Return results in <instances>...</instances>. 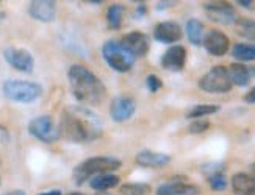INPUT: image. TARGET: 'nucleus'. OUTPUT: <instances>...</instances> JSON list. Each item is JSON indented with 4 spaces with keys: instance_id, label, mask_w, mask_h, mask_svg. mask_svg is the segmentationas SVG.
<instances>
[{
    "instance_id": "nucleus-16",
    "label": "nucleus",
    "mask_w": 255,
    "mask_h": 195,
    "mask_svg": "<svg viewBox=\"0 0 255 195\" xmlns=\"http://www.w3.org/2000/svg\"><path fill=\"white\" fill-rule=\"evenodd\" d=\"M28 13L39 22H52L57 16V3L52 0H35L30 3Z\"/></svg>"
},
{
    "instance_id": "nucleus-32",
    "label": "nucleus",
    "mask_w": 255,
    "mask_h": 195,
    "mask_svg": "<svg viewBox=\"0 0 255 195\" xmlns=\"http://www.w3.org/2000/svg\"><path fill=\"white\" fill-rule=\"evenodd\" d=\"M146 11H147L146 5H144V3H139V5H138V14L141 16V14H144V13H146Z\"/></svg>"
},
{
    "instance_id": "nucleus-31",
    "label": "nucleus",
    "mask_w": 255,
    "mask_h": 195,
    "mask_svg": "<svg viewBox=\"0 0 255 195\" xmlns=\"http://www.w3.org/2000/svg\"><path fill=\"white\" fill-rule=\"evenodd\" d=\"M238 5L245 6V8H251L252 6V2H251V0H238Z\"/></svg>"
},
{
    "instance_id": "nucleus-1",
    "label": "nucleus",
    "mask_w": 255,
    "mask_h": 195,
    "mask_svg": "<svg viewBox=\"0 0 255 195\" xmlns=\"http://www.w3.org/2000/svg\"><path fill=\"white\" fill-rule=\"evenodd\" d=\"M60 134L75 144L90 142L102 134V122L85 106H69L63 111Z\"/></svg>"
},
{
    "instance_id": "nucleus-18",
    "label": "nucleus",
    "mask_w": 255,
    "mask_h": 195,
    "mask_svg": "<svg viewBox=\"0 0 255 195\" xmlns=\"http://www.w3.org/2000/svg\"><path fill=\"white\" fill-rule=\"evenodd\" d=\"M232 191L235 195H255V177L240 172L232 177Z\"/></svg>"
},
{
    "instance_id": "nucleus-36",
    "label": "nucleus",
    "mask_w": 255,
    "mask_h": 195,
    "mask_svg": "<svg viewBox=\"0 0 255 195\" xmlns=\"http://www.w3.org/2000/svg\"><path fill=\"white\" fill-rule=\"evenodd\" d=\"M251 170H252V175L255 177V162H254V164L251 166Z\"/></svg>"
},
{
    "instance_id": "nucleus-17",
    "label": "nucleus",
    "mask_w": 255,
    "mask_h": 195,
    "mask_svg": "<svg viewBox=\"0 0 255 195\" xmlns=\"http://www.w3.org/2000/svg\"><path fill=\"white\" fill-rule=\"evenodd\" d=\"M136 164L141 167H150V169H160L168 166L171 162V156L164 155V153H157V151L152 150H142L136 155L135 158Z\"/></svg>"
},
{
    "instance_id": "nucleus-7",
    "label": "nucleus",
    "mask_w": 255,
    "mask_h": 195,
    "mask_svg": "<svg viewBox=\"0 0 255 195\" xmlns=\"http://www.w3.org/2000/svg\"><path fill=\"white\" fill-rule=\"evenodd\" d=\"M28 131L44 144H53L60 139V127L55 125L50 116H38L28 124Z\"/></svg>"
},
{
    "instance_id": "nucleus-22",
    "label": "nucleus",
    "mask_w": 255,
    "mask_h": 195,
    "mask_svg": "<svg viewBox=\"0 0 255 195\" xmlns=\"http://www.w3.org/2000/svg\"><path fill=\"white\" fill-rule=\"evenodd\" d=\"M232 57L241 63L255 61V44H235L232 49Z\"/></svg>"
},
{
    "instance_id": "nucleus-2",
    "label": "nucleus",
    "mask_w": 255,
    "mask_h": 195,
    "mask_svg": "<svg viewBox=\"0 0 255 195\" xmlns=\"http://www.w3.org/2000/svg\"><path fill=\"white\" fill-rule=\"evenodd\" d=\"M69 86L74 97L85 105H101L105 99V84L88 67L74 64L68 70Z\"/></svg>"
},
{
    "instance_id": "nucleus-25",
    "label": "nucleus",
    "mask_w": 255,
    "mask_h": 195,
    "mask_svg": "<svg viewBox=\"0 0 255 195\" xmlns=\"http://www.w3.org/2000/svg\"><path fill=\"white\" fill-rule=\"evenodd\" d=\"M121 195H147L150 192V186L146 183H127L119 189Z\"/></svg>"
},
{
    "instance_id": "nucleus-29",
    "label": "nucleus",
    "mask_w": 255,
    "mask_h": 195,
    "mask_svg": "<svg viewBox=\"0 0 255 195\" xmlns=\"http://www.w3.org/2000/svg\"><path fill=\"white\" fill-rule=\"evenodd\" d=\"M146 86H147L149 92H157L158 89H161L163 83H161V80L157 77V75L150 73V75H147V78H146Z\"/></svg>"
},
{
    "instance_id": "nucleus-38",
    "label": "nucleus",
    "mask_w": 255,
    "mask_h": 195,
    "mask_svg": "<svg viewBox=\"0 0 255 195\" xmlns=\"http://www.w3.org/2000/svg\"><path fill=\"white\" fill-rule=\"evenodd\" d=\"M71 195H83V194H80V192H75V194H71Z\"/></svg>"
},
{
    "instance_id": "nucleus-26",
    "label": "nucleus",
    "mask_w": 255,
    "mask_h": 195,
    "mask_svg": "<svg viewBox=\"0 0 255 195\" xmlns=\"http://www.w3.org/2000/svg\"><path fill=\"white\" fill-rule=\"evenodd\" d=\"M219 111V106L218 105H196L194 108H191L190 111H188L186 117L188 119H202L205 116H210V114H215Z\"/></svg>"
},
{
    "instance_id": "nucleus-13",
    "label": "nucleus",
    "mask_w": 255,
    "mask_h": 195,
    "mask_svg": "<svg viewBox=\"0 0 255 195\" xmlns=\"http://www.w3.org/2000/svg\"><path fill=\"white\" fill-rule=\"evenodd\" d=\"M183 36L182 27L174 22V20H164L160 22L153 30V38L161 44H172V42H179Z\"/></svg>"
},
{
    "instance_id": "nucleus-9",
    "label": "nucleus",
    "mask_w": 255,
    "mask_h": 195,
    "mask_svg": "<svg viewBox=\"0 0 255 195\" xmlns=\"http://www.w3.org/2000/svg\"><path fill=\"white\" fill-rule=\"evenodd\" d=\"M5 60L11 67H14L16 70L20 72H31L33 66H35V60H33L31 53L25 49H14L8 47L3 50Z\"/></svg>"
},
{
    "instance_id": "nucleus-35",
    "label": "nucleus",
    "mask_w": 255,
    "mask_h": 195,
    "mask_svg": "<svg viewBox=\"0 0 255 195\" xmlns=\"http://www.w3.org/2000/svg\"><path fill=\"white\" fill-rule=\"evenodd\" d=\"M93 195H112V194H108V192H96Z\"/></svg>"
},
{
    "instance_id": "nucleus-23",
    "label": "nucleus",
    "mask_w": 255,
    "mask_h": 195,
    "mask_svg": "<svg viewBox=\"0 0 255 195\" xmlns=\"http://www.w3.org/2000/svg\"><path fill=\"white\" fill-rule=\"evenodd\" d=\"M237 33L245 38V39H249L252 42H255V20L252 19H246V17H240L237 20Z\"/></svg>"
},
{
    "instance_id": "nucleus-30",
    "label": "nucleus",
    "mask_w": 255,
    "mask_h": 195,
    "mask_svg": "<svg viewBox=\"0 0 255 195\" xmlns=\"http://www.w3.org/2000/svg\"><path fill=\"white\" fill-rule=\"evenodd\" d=\"M243 99H245V102L246 103H255V88H252L249 92H246V95L245 97H243Z\"/></svg>"
},
{
    "instance_id": "nucleus-5",
    "label": "nucleus",
    "mask_w": 255,
    "mask_h": 195,
    "mask_svg": "<svg viewBox=\"0 0 255 195\" xmlns=\"http://www.w3.org/2000/svg\"><path fill=\"white\" fill-rule=\"evenodd\" d=\"M102 57L110 67L116 72H128L133 67L135 57L118 41H107L102 47Z\"/></svg>"
},
{
    "instance_id": "nucleus-6",
    "label": "nucleus",
    "mask_w": 255,
    "mask_h": 195,
    "mask_svg": "<svg viewBox=\"0 0 255 195\" xmlns=\"http://www.w3.org/2000/svg\"><path fill=\"white\" fill-rule=\"evenodd\" d=\"M229 69L224 66H215L199 80V88L208 94H226L232 89Z\"/></svg>"
},
{
    "instance_id": "nucleus-4",
    "label": "nucleus",
    "mask_w": 255,
    "mask_h": 195,
    "mask_svg": "<svg viewBox=\"0 0 255 195\" xmlns=\"http://www.w3.org/2000/svg\"><path fill=\"white\" fill-rule=\"evenodd\" d=\"M2 89L6 99L17 103H31L42 95V86L27 80H8Z\"/></svg>"
},
{
    "instance_id": "nucleus-27",
    "label": "nucleus",
    "mask_w": 255,
    "mask_h": 195,
    "mask_svg": "<svg viewBox=\"0 0 255 195\" xmlns=\"http://www.w3.org/2000/svg\"><path fill=\"white\" fill-rule=\"evenodd\" d=\"M208 184L213 191H218V192L224 191L227 188V178L224 175V172H219L212 177H208Z\"/></svg>"
},
{
    "instance_id": "nucleus-39",
    "label": "nucleus",
    "mask_w": 255,
    "mask_h": 195,
    "mask_svg": "<svg viewBox=\"0 0 255 195\" xmlns=\"http://www.w3.org/2000/svg\"><path fill=\"white\" fill-rule=\"evenodd\" d=\"M3 16H5L3 13H0V20H2V19H3Z\"/></svg>"
},
{
    "instance_id": "nucleus-33",
    "label": "nucleus",
    "mask_w": 255,
    "mask_h": 195,
    "mask_svg": "<svg viewBox=\"0 0 255 195\" xmlns=\"http://www.w3.org/2000/svg\"><path fill=\"white\" fill-rule=\"evenodd\" d=\"M5 195H27V194L24 191H13V192H8Z\"/></svg>"
},
{
    "instance_id": "nucleus-28",
    "label": "nucleus",
    "mask_w": 255,
    "mask_h": 195,
    "mask_svg": "<svg viewBox=\"0 0 255 195\" xmlns=\"http://www.w3.org/2000/svg\"><path fill=\"white\" fill-rule=\"evenodd\" d=\"M208 128H210L208 121H205V119H196V121L188 127V131L191 134H201V133H205Z\"/></svg>"
},
{
    "instance_id": "nucleus-20",
    "label": "nucleus",
    "mask_w": 255,
    "mask_h": 195,
    "mask_svg": "<svg viewBox=\"0 0 255 195\" xmlns=\"http://www.w3.org/2000/svg\"><path fill=\"white\" fill-rule=\"evenodd\" d=\"M230 80L235 86H248L251 81V70L241 63H234L229 67Z\"/></svg>"
},
{
    "instance_id": "nucleus-3",
    "label": "nucleus",
    "mask_w": 255,
    "mask_h": 195,
    "mask_svg": "<svg viewBox=\"0 0 255 195\" xmlns=\"http://www.w3.org/2000/svg\"><path fill=\"white\" fill-rule=\"evenodd\" d=\"M123 162L113 156H94L83 162L74 169V180L75 184H83L86 180H91L93 177L104 175V173H112L121 169Z\"/></svg>"
},
{
    "instance_id": "nucleus-8",
    "label": "nucleus",
    "mask_w": 255,
    "mask_h": 195,
    "mask_svg": "<svg viewBox=\"0 0 255 195\" xmlns=\"http://www.w3.org/2000/svg\"><path fill=\"white\" fill-rule=\"evenodd\" d=\"M204 11L210 20H213L221 25H232L237 24L238 16L235 8L227 2H210L204 5Z\"/></svg>"
},
{
    "instance_id": "nucleus-34",
    "label": "nucleus",
    "mask_w": 255,
    "mask_h": 195,
    "mask_svg": "<svg viewBox=\"0 0 255 195\" xmlns=\"http://www.w3.org/2000/svg\"><path fill=\"white\" fill-rule=\"evenodd\" d=\"M41 195H61V192H60V191H49V192L41 194Z\"/></svg>"
},
{
    "instance_id": "nucleus-15",
    "label": "nucleus",
    "mask_w": 255,
    "mask_h": 195,
    "mask_svg": "<svg viewBox=\"0 0 255 195\" xmlns=\"http://www.w3.org/2000/svg\"><path fill=\"white\" fill-rule=\"evenodd\" d=\"M186 64V49L183 46H172L164 52L161 58V66L166 70L180 72Z\"/></svg>"
},
{
    "instance_id": "nucleus-14",
    "label": "nucleus",
    "mask_w": 255,
    "mask_h": 195,
    "mask_svg": "<svg viewBox=\"0 0 255 195\" xmlns=\"http://www.w3.org/2000/svg\"><path fill=\"white\" fill-rule=\"evenodd\" d=\"M121 44H123L135 58L144 57L150 47L149 38L144 33H141V31H131V33H127L123 38V41H121Z\"/></svg>"
},
{
    "instance_id": "nucleus-21",
    "label": "nucleus",
    "mask_w": 255,
    "mask_h": 195,
    "mask_svg": "<svg viewBox=\"0 0 255 195\" xmlns=\"http://www.w3.org/2000/svg\"><path fill=\"white\" fill-rule=\"evenodd\" d=\"M185 31H186L188 41H190L193 46L204 44V25L201 20L190 19L185 25Z\"/></svg>"
},
{
    "instance_id": "nucleus-11",
    "label": "nucleus",
    "mask_w": 255,
    "mask_h": 195,
    "mask_svg": "<svg viewBox=\"0 0 255 195\" xmlns=\"http://www.w3.org/2000/svg\"><path fill=\"white\" fill-rule=\"evenodd\" d=\"M136 103L131 97L123 95L116 97V99L110 105V116L115 122H127L128 119L135 114Z\"/></svg>"
},
{
    "instance_id": "nucleus-12",
    "label": "nucleus",
    "mask_w": 255,
    "mask_h": 195,
    "mask_svg": "<svg viewBox=\"0 0 255 195\" xmlns=\"http://www.w3.org/2000/svg\"><path fill=\"white\" fill-rule=\"evenodd\" d=\"M157 195H197L199 188L180 178H172L157 188Z\"/></svg>"
},
{
    "instance_id": "nucleus-10",
    "label": "nucleus",
    "mask_w": 255,
    "mask_h": 195,
    "mask_svg": "<svg viewBox=\"0 0 255 195\" xmlns=\"http://www.w3.org/2000/svg\"><path fill=\"white\" fill-rule=\"evenodd\" d=\"M204 47L212 57H224L229 52L230 39L219 30H210L204 36Z\"/></svg>"
},
{
    "instance_id": "nucleus-24",
    "label": "nucleus",
    "mask_w": 255,
    "mask_h": 195,
    "mask_svg": "<svg viewBox=\"0 0 255 195\" xmlns=\"http://www.w3.org/2000/svg\"><path fill=\"white\" fill-rule=\"evenodd\" d=\"M123 19H124V8L121 6L119 3H113L112 6L108 8L107 11V22L108 27L112 30H118L123 25Z\"/></svg>"
},
{
    "instance_id": "nucleus-37",
    "label": "nucleus",
    "mask_w": 255,
    "mask_h": 195,
    "mask_svg": "<svg viewBox=\"0 0 255 195\" xmlns=\"http://www.w3.org/2000/svg\"><path fill=\"white\" fill-rule=\"evenodd\" d=\"M252 75H254V77H255V66L252 67Z\"/></svg>"
},
{
    "instance_id": "nucleus-19",
    "label": "nucleus",
    "mask_w": 255,
    "mask_h": 195,
    "mask_svg": "<svg viewBox=\"0 0 255 195\" xmlns=\"http://www.w3.org/2000/svg\"><path fill=\"white\" fill-rule=\"evenodd\" d=\"M119 181H121V178L118 175H115V173H104V175L93 177L90 181V186L97 192H105L108 189L116 188Z\"/></svg>"
}]
</instances>
